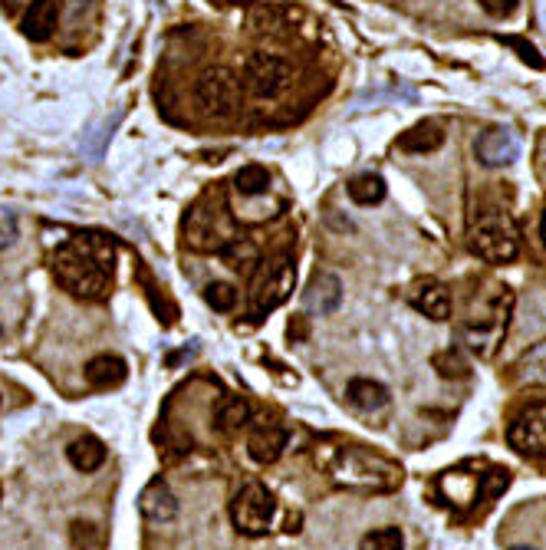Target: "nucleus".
<instances>
[{"label": "nucleus", "mask_w": 546, "mask_h": 550, "mask_svg": "<svg viewBox=\"0 0 546 550\" xmlns=\"http://www.w3.org/2000/svg\"><path fill=\"white\" fill-rule=\"evenodd\" d=\"M474 155L484 168H504L510 162H517V155H520L517 132L507 129V126L484 129L474 142Z\"/></svg>", "instance_id": "9d476101"}, {"label": "nucleus", "mask_w": 546, "mask_h": 550, "mask_svg": "<svg viewBox=\"0 0 546 550\" xmlns=\"http://www.w3.org/2000/svg\"><path fill=\"white\" fill-rule=\"evenodd\" d=\"M507 439L520 455H546V402H533V406L523 409L510 422Z\"/></svg>", "instance_id": "1a4fd4ad"}, {"label": "nucleus", "mask_w": 546, "mask_h": 550, "mask_svg": "<svg viewBox=\"0 0 546 550\" xmlns=\"http://www.w3.org/2000/svg\"><path fill=\"white\" fill-rule=\"evenodd\" d=\"M273 514H277V501L260 481H247L231 501V521L244 537H264L273 524Z\"/></svg>", "instance_id": "423d86ee"}, {"label": "nucleus", "mask_w": 546, "mask_h": 550, "mask_svg": "<svg viewBox=\"0 0 546 550\" xmlns=\"http://www.w3.org/2000/svg\"><path fill=\"white\" fill-rule=\"evenodd\" d=\"M211 4H218V7H247V4H254V0H211Z\"/></svg>", "instance_id": "72a5a7b5"}, {"label": "nucleus", "mask_w": 546, "mask_h": 550, "mask_svg": "<svg viewBox=\"0 0 546 550\" xmlns=\"http://www.w3.org/2000/svg\"><path fill=\"white\" fill-rule=\"evenodd\" d=\"M297 284V264L290 254H273L260 257L254 277H250V320H264L283 300L293 294Z\"/></svg>", "instance_id": "39448f33"}, {"label": "nucleus", "mask_w": 546, "mask_h": 550, "mask_svg": "<svg viewBox=\"0 0 546 550\" xmlns=\"http://www.w3.org/2000/svg\"><path fill=\"white\" fill-rule=\"evenodd\" d=\"M86 383L93 389H116L125 383V376H129V366H125V359L116 356V353H99L86 363Z\"/></svg>", "instance_id": "2eb2a0df"}, {"label": "nucleus", "mask_w": 546, "mask_h": 550, "mask_svg": "<svg viewBox=\"0 0 546 550\" xmlns=\"http://www.w3.org/2000/svg\"><path fill=\"white\" fill-rule=\"evenodd\" d=\"M112 261L116 248L106 234H83V238L66 241L50 257L53 277L66 294L86 303H96L109 294L112 284Z\"/></svg>", "instance_id": "f257e3e1"}, {"label": "nucleus", "mask_w": 546, "mask_h": 550, "mask_svg": "<svg viewBox=\"0 0 546 550\" xmlns=\"http://www.w3.org/2000/svg\"><path fill=\"white\" fill-rule=\"evenodd\" d=\"M106 455H109L106 445H102L96 435H79V439L66 445V458H70V465L76 471H83V475L99 471L102 465H106Z\"/></svg>", "instance_id": "f3484780"}, {"label": "nucleus", "mask_w": 546, "mask_h": 550, "mask_svg": "<svg viewBox=\"0 0 546 550\" xmlns=\"http://www.w3.org/2000/svg\"><path fill=\"white\" fill-rule=\"evenodd\" d=\"M520 369H523V379H530V383H546V343L523 356Z\"/></svg>", "instance_id": "a878e982"}, {"label": "nucleus", "mask_w": 546, "mask_h": 550, "mask_svg": "<svg viewBox=\"0 0 546 550\" xmlns=\"http://www.w3.org/2000/svg\"><path fill=\"white\" fill-rule=\"evenodd\" d=\"M359 550H405V537L398 527H375L359 541Z\"/></svg>", "instance_id": "b1692460"}, {"label": "nucleus", "mask_w": 546, "mask_h": 550, "mask_svg": "<svg viewBox=\"0 0 546 550\" xmlns=\"http://www.w3.org/2000/svg\"><path fill=\"white\" fill-rule=\"evenodd\" d=\"M293 70L283 56L273 53H250L244 60V86L250 89V96L257 99H273L290 86Z\"/></svg>", "instance_id": "6e6552de"}, {"label": "nucleus", "mask_w": 546, "mask_h": 550, "mask_svg": "<svg viewBox=\"0 0 546 550\" xmlns=\"http://www.w3.org/2000/svg\"><path fill=\"white\" fill-rule=\"evenodd\" d=\"M346 399H349V406H356L362 412H375V409L389 406V389H385L382 383H375V379L359 376V379H349Z\"/></svg>", "instance_id": "6ab92c4d"}, {"label": "nucleus", "mask_w": 546, "mask_h": 550, "mask_svg": "<svg viewBox=\"0 0 546 550\" xmlns=\"http://www.w3.org/2000/svg\"><path fill=\"white\" fill-rule=\"evenodd\" d=\"M398 149L408 152V155H428V152H438L441 145H445V129L438 126V122H418V126H412L408 132H402L398 136Z\"/></svg>", "instance_id": "dca6fc26"}, {"label": "nucleus", "mask_w": 546, "mask_h": 550, "mask_svg": "<svg viewBox=\"0 0 546 550\" xmlns=\"http://www.w3.org/2000/svg\"><path fill=\"white\" fill-rule=\"evenodd\" d=\"M468 248L487 264H510L520 254V231L504 208H481L468 224Z\"/></svg>", "instance_id": "7ed1b4c3"}, {"label": "nucleus", "mask_w": 546, "mask_h": 550, "mask_svg": "<svg viewBox=\"0 0 546 550\" xmlns=\"http://www.w3.org/2000/svg\"><path fill=\"white\" fill-rule=\"evenodd\" d=\"M204 300H208L211 310L231 313V310L237 307V287L227 284V280H211V284L204 287Z\"/></svg>", "instance_id": "393cba45"}, {"label": "nucleus", "mask_w": 546, "mask_h": 550, "mask_svg": "<svg viewBox=\"0 0 546 550\" xmlns=\"http://www.w3.org/2000/svg\"><path fill=\"white\" fill-rule=\"evenodd\" d=\"M349 198L356 201V205H379V201L385 198V182H382V175H372V172H366V175H359V178H352L349 182Z\"/></svg>", "instance_id": "5701e85b"}, {"label": "nucleus", "mask_w": 546, "mask_h": 550, "mask_svg": "<svg viewBox=\"0 0 546 550\" xmlns=\"http://www.w3.org/2000/svg\"><path fill=\"white\" fill-rule=\"evenodd\" d=\"M283 448H287V429H283L280 422L264 419V422H257L254 429H250L247 452L257 465H273L283 455Z\"/></svg>", "instance_id": "f8f14e48"}, {"label": "nucleus", "mask_w": 546, "mask_h": 550, "mask_svg": "<svg viewBox=\"0 0 546 550\" xmlns=\"http://www.w3.org/2000/svg\"><path fill=\"white\" fill-rule=\"evenodd\" d=\"M323 468L329 471L333 485L346 491H366V495H385L402 485V468L392 458L366 445H333L323 452Z\"/></svg>", "instance_id": "f03ea898"}, {"label": "nucleus", "mask_w": 546, "mask_h": 550, "mask_svg": "<svg viewBox=\"0 0 546 550\" xmlns=\"http://www.w3.org/2000/svg\"><path fill=\"white\" fill-rule=\"evenodd\" d=\"M290 340H306V333H310V330H306V317H297V320H290Z\"/></svg>", "instance_id": "473e14b6"}, {"label": "nucleus", "mask_w": 546, "mask_h": 550, "mask_svg": "<svg viewBox=\"0 0 546 550\" xmlns=\"http://www.w3.org/2000/svg\"><path fill=\"white\" fill-rule=\"evenodd\" d=\"M218 257L227 267H234V271H254V267L260 264V248L250 238L231 234V238L218 248Z\"/></svg>", "instance_id": "aec40b11"}, {"label": "nucleus", "mask_w": 546, "mask_h": 550, "mask_svg": "<svg viewBox=\"0 0 546 550\" xmlns=\"http://www.w3.org/2000/svg\"><path fill=\"white\" fill-rule=\"evenodd\" d=\"M247 422H250V402L244 396H227L218 406V412H214V425H218L224 435L241 432Z\"/></svg>", "instance_id": "412c9836"}, {"label": "nucleus", "mask_w": 546, "mask_h": 550, "mask_svg": "<svg viewBox=\"0 0 546 550\" xmlns=\"http://www.w3.org/2000/svg\"><path fill=\"white\" fill-rule=\"evenodd\" d=\"M237 96H241V83L227 66H208L195 80V103L211 119L231 116L237 109Z\"/></svg>", "instance_id": "0eeeda50"}, {"label": "nucleus", "mask_w": 546, "mask_h": 550, "mask_svg": "<svg viewBox=\"0 0 546 550\" xmlns=\"http://www.w3.org/2000/svg\"><path fill=\"white\" fill-rule=\"evenodd\" d=\"M408 303L425 313L431 320H451V310H454V300H451V290L441 284L435 277H418L412 287L405 290Z\"/></svg>", "instance_id": "9b49d317"}, {"label": "nucleus", "mask_w": 546, "mask_h": 550, "mask_svg": "<svg viewBox=\"0 0 546 550\" xmlns=\"http://www.w3.org/2000/svg\"><path fill=\"white\" fill-rule=\"evenodd\" d=\"M500 40H504V47L517 50L520 60L527 63V66H533V70H543V66H546V63H543V56L537 53V47H533V43H527L523 37H500Z\"/></svg>", "instance_id": "cd10ccee"}, {"label": "nucleus", "mask_w": 546, "mask_h": 550, "mask_svg": "<svg viewBox=\"0 0 546 550\" xmlns=\"http://www.w3.org/2000/svg\"><path fill=\"white\" fill-rule=\"evenodd\" d=\"M139 511H142V518H149L155 524L175 521L178 518V498L172 495V488H168L162 478H155V481H149V485L142 488Z\"/></svg>", "instance_id": "4468645a"}, {"label": "nucleus", "mask_w": 546, "mask_h": 550, "mask_svg": "<svg viewBox=\"0 0 546 550\" xmlns=\"http://www.w3.org/2000/svg\"><path fill=\"white\" fill-rule=\"evenodd\" d=\"M181 234H185V244L198 254H211L218 251L221 244L231 238V211H227V201L221 192H208L198 198L195 205L188 208L185 221H181Z\"/></svg>", "instance_id": "20e7f679"}, {"label": "nucleus", "mask_w": 546, "mask_h": 550, "mask_svg": "<svg viewBox=\"0 0 546 550\" xmlns=\"http://www.w3.org/2000/svg\"><path fill=\"white\" fill-rule=\"evenodd\" d=\"M435 366H438L441 376H468V363H464L461 356H454V353L435 356Z\"/></svg>", "instance_id": "c756f323"}, {"label": "nucleus", "mask_w": 546, "mask_h": 550, "mask_svg": "<svg viewBox=\"0 0 546 550\" xmlns=\"http://www.w3.org/2000/svg\"><path fill=\"white\" fill-rule=\"evenodd\" d=\"M481 4V10L487 17H497V20H504V17H510L517 10V4L520 0H477Z\"/></svg>", "instance_id": "2f4dec72"}, {"label": "nucleus", "mask_w": 546, "mask_h": 550, "mask_svg": "<svg viewBox=\"0 0 546 550\" xmlns=\"http://www.w3.org/2000/svg\"><path fill=\"white\" fill-rule=\"evenodd\" d=\"M507 485H510V471L507 468H494L491 475H484V481H481V498H497L500 491H507Z\"/></svg>", "instance_id": "c85d7f7f"}, {"label": "nucleus", "mask_w": 546, "mask_h": 550, "mask_svg": "<svg viewBox=\"0 0 546 550\" xmlns=\"http://www.w3.org/2000/svg\"><path fill=\"white\" fill-rule=\"evenodd\" d=\"M17 238H20V218H17V211L0 208V251L14 248Z\"/></svg>", "instance_id": "bb28decb"}, {"label": "nucleus", "mask_w": 546, "mask_h": 550, "mask_svg": "<svg viewBox=\"0 0 546 550\" xmlns=\"http://www.w3.org/2000/svg\"><path fill=\"white\" fill-rule=\"evenodd\" d=\"M510 550H537V547H527V544H517V547H510Z\"/></svg>", "instance_id": "c9c22d12"}, {"label": "nucleus", "mask_w": 546, "mask_h": 550, "mask_svg": "<svg viewBox=\"0 0 546 550\" xmlns=\"http://www.w3.org/2000/svg\"><path fill=\"white\" fill-rule=\"evenodd\" d=\"M270 182L273 178L264 165H244V168H237V175H234V192L241 198H257V195H267Z\"/></svg>", "instance_id": "4be33fe9"}, {"label": "nucleus", "mask_w": 546, "mask_h": 550, "mask_svg": "<svg viewBox=\"0 0 546 550\" xmlns=\"http://www.w3.org/2000/svg\"><path fill=\"white\" fill-rule=\"evenodd\" d=\"M303 303H306V310L316 313V317H329V313H336L339 303H343V280H339L336 274H329V271H320L310 280V287H306Z\"/></svg>", "instance_id": "ddd939ff"}, {"label": "nucleus", "mask_w": 546, "mask_h": 550, "mask_svg": "<svg viewBox=\"0 0 546 550\" xmlns=\"http://www.w3.org/2000/svg\"><path fill=\"white\" fill-rule=\"evenodd\" d=\"M540 231H543V244H546V211H543V224H540Z\"/></svg>", "instance_id": "f704fd0d"}, {"label": "nucleus", "mask_w": 546, "mask_h": 550, "mask_svg": "<svg viewBox=\"0 0 546 550\" xmlns=\"http://www.w3.org/2000/svg\"><path fill=\"white\" fill-rule=\"evenodd\" d=\"M102 541V534H99V527L96 524H83V521H76L73 524V544L76 547H93Z\"/></svg>", "instance_id": "7c9ffc66"}, {"label": "nucleus", "mask_w": 546, "mask_h": 550, "mask_svg": "<svg viewBox=\"0 0 546 550\" xmlns=\"http://www.w3.org/2000/svg\"><path fill=\"white\" fill-rule=\"evenodd\" d=\"M56 30V0H33L24 14V37L33 43H47Z\"/></svg>", "instance_id": "a211bd4d"}]
</instances>
